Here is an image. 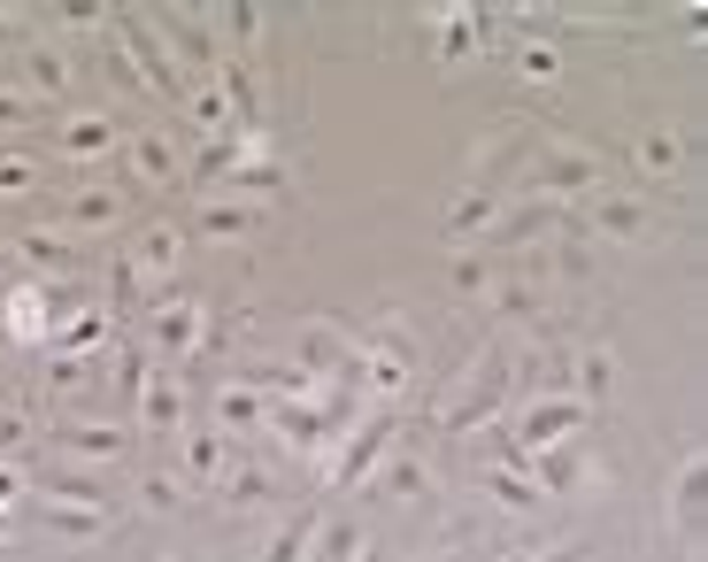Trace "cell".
I'll return each instance as SVG.
<instances>
[{"instance_id": "8992f818", "label": "cell", "mask_w": 708, "mask_h": 562, "mask_svg": "<svg viewBox=\"0 0 708 562\" xmlns=\"http://www.w3.org/2000/svg\"><path fill=\"white\" fill-rule=\"evenodd\" d=\"M478 223H493V192H462V200L447 208V239H470Z\"/></svg>"}, {"instance_id": "484cf974", "label": "cell", "mask_w": 708, "mask_h": 562, "mask_svg": "<svg viewBox=\"0 0 708 562\" xmlns=\"http://www.w3.org/2000/svg\"><path fill=\"white\" fill-rule=\"evenodd\" d=\"M192 116H200V124H223V116H231V108H223V93H216V85H208V93H192Z\"/></svg>"}, {"instance_id": "4fadbf2b", "label": "cell", "mask_w": 708, "mask_h": 562, "mask_svg": "<svg viewBox=\"0 0 708 562\" xmlns=\"http://www.w3.org/2000/svg\"><path fill=\"white\" fill-rule=\"evenodd\" d=\"M62 139H70V155H108V139H116V132H108L101 116H77V124H70Z\"/></svg>"}, {"instance_id": "d6986e66", "label": "cell", "mask_w": 708, "mask_h": 562, "mask_svg": "<svg viewBox=\"0 0 708 562\" xmlns=\"http://www.w3.org/2000/svg\"><path fill=\"white\" fill-rule=\"evenodd\" d=\"M377 447H385V424H369V431L347 447V462H340V470H347V486H354V470H369V455H377Z\"/></svg>"}, {"instance_id": "ac0fdd59", "label": "cell", "mask_w": 708, "mask_h": 562, "mask_svg": "<svg viewBox=\"0 0 708 562\" xmlns=\"http://www.w3.org/2000/svg\"><path fill=\"white\" fill-rule=\"evenodd\" d=\"M517 70H524L531 85H546V77H562V54H554V46H524V54H517Z\"/></svg>"}, {"instance_id": "9c48e42d", "label": "cell", "mask_w": 708, "mask_h": 562, "mask_svg": "<svg viewBox=\"0 0 708 562\" xmlns=\"http://www.w3.org/2000/svg\"><path fill=\"white\" fill-rule=\"evenodd\" d=\"M678 155H686V147H678L670 132H647V139H639V170H655V178H678Z\"/></svg>"}, {"instance_id": "6da1fadb", "label": "cell", "mask_w": 708, "mask_h": 562, "mask_svg": "<svg viewBox=\"0 0 708 562\" xmlns=\"http://www.w3.org/2000/svg\"><path fill=\"white\" fill-rule=\"evenodd\" d=\"M585 416H593V408H585V400H570V393H554V400H531L524 424H517L501 447H509V455H546V447H554V439H570Z\"/></svg>"}, {"instance_id": "7c38bea8", "label": "cell", "mask_w": 708, "mask_h": 562, "mask_svg": "<svg viewBox=\"0 0 708 562\" xmlns=\"http://www.w3.org/2000/svg\"><path fill=\"white\" fill-rule=\"evenodd\" d=\"M377 478H385V493H400V501H416V493H424V462H416V455H393Z\"/></svg>"}, {"instance_id": "cb8c5ba5", "label": "cell", "mask_w": 708, "mask_h": 562, "mask_svg": "<svg viewBox=\"0 0 708 562\" xmlns=\"http://www.w3.org/2000/svg\"><path fill=\"white\" fill-rule=\"evenodd\" d=\"M608 377H616V363H608V355H585V408L608 393Z\"/></svg>"}, {"instance_id": "277c9868", "label": "cell", "mask_w": 708, "mask_h": 562, "mask_svg": "<svg viewBox=\"0 0 708 562\" xmlns=\"http://www.w3.org/2000/svg\"><path fill=\"white\" fill-rule=\"evenodd\" d=\"M562 223H570V216H562L554 200H524V208H501V216H493L501 239H539V231H562Z\"/></svg>"}, {"instance_id": "f546056e", "label": "cell", "mask_w": 708, "mask_h": 562, "mask_svg": "<svg viewBox=\"0 0 708 562\" xmlns=\"http://www.w3.org/2000/svg\"><path fill=\"white\" fill-rule=\"evenodd\" d=\"M15 116H31V93H8L0 85V124H15Z\"/></svg>"}, {"instance_id": "603a6c76", "label": "cell", "mask_w": 708, "mask_h": 562, "mask_svg": "<svg viewBox=\"0 0 708 562\" xmlns=\"http://www.w3.org/2000/svg\"><path fill=\"white\" fill-rule=\"evenodd\" d=\"M163 340H170V347L192 340V301H170V309H163Z\"/></svg>"}, {"instance_id": "83f0119b", "label": "cell", "mask_w": 708, "mask_h": 562, "mask_svg": "<svg viewBox=\"0 0 708 562\" xmlns=\"http://www.w3.org/2000/svg\"><path fill=\"white\" fill-rule=\"evenodd\" d=\"M147 262H155V270H170V262H177V239H170V231H155V239H147Z\"/></svg>"}, {"instance_id": "7a4b0ae2", "label": "cell", "mask_w": 708, "mask_h": 562, "mask_svg": "<svg viewBox=\"0 0 708 562\" xmlns=\"http://www.w3.org/2000/svg\"><path fill=\"white\" fill-rule=\"evenodd\" d=\"M593 186H601V163H593V155H554V163L531 178V192H539V200H562V192H593Z\"/></svg>"}, {"instance_id": "5b68a950", "label": "cell", "mask_w": 708, "mask_h": 562, "mask_svg": "<svg viewBox=\"0 0 708 562\" xmlns=\"http://www.w3.org/2000/svg\"><path fill=\"white\" fill-rule=\"evenodd\" d=\"M701 455H694V462H686V470H678V486H670V524H678V532H694V517H701Z\"/></svg>"}, {"instance_id": "ffe728a7", "label": "cell", "mask_w": 708, "mask_h": 562, "mask_svg": "<svg viewBox=\"0 0 708 562\" xmlns=\"http://www.w3.org/2000/svg\"><path fill=\"white\" fill-rule=\"evenodd\" d=\"M31 70H39V85H46V93H62V85H70V70H62V54H54V46H31Z\"/></svg>"}, {"instance_id": "2e32d148", "label": "cell", "mask_w": 708, "mask_h": 562, "mask_svg": "<svg viewBox=\"0 0 708 562\" xmlns=\"http://www.w3.org/2000/svg\"><path fill=\"white\" fill-rule=\"evenodd\" d=\"M531 462L546 470V486H539V493H570V486H577V455H531Z\"/></svg>"}, {"instance_id": "5bb4252c", "label": "cell", "mask_w": 708, "mask_h": 562, "mask_svg": "<svg viewBox=\"0 0 708 562\" xmlns=\"http://www.w3.org/2000/svg\"><path fill=\"white\" fill-rule=\"evenodd\" d=\"M200 231H208V239H247V231H254V208H208Z\"/></svg>"}, {"instance_id": "4316f807", "label": "cell", "mask_w": 708, "mask_h": 562, "mask_svg": "<svg viewBox=\"0 0 708 562\" xmlns=\"http://www.w3.org/2000/svg\"><path fill=\"white\" fill-rule=\"evenodd\" d=\"M108 216H116L108 192H85V200H77V223H108Z\"/></svg>"}, {"instance_id": "30bf717a", "label": "cell", "mask_w": 708, "mask_h": 562, "mask_svg": "<svg viewBox=\"0 0 708 562\" xmlns=\"http://www.w3.org/2000/svg\"><path fill=\"white\" fill-rule=\"evenodd\" d=\"M62 447H77V455H116V447H124V431H116V424H70V431H62Z\"/></svg>"}, {"instance_id": "7402d4cb", "label": "cell", "mask_w": 708, "mask_h": 562, "mask_svg": "<svg viewBox=\"0 0 708 562\" xmlns=\"http://www.w3.org/2000/svg\"><path fill=\"white\" fill-rule=\"evenodd\" d=\"M309 540H316V517H301V524H293L278 548H270V562H301V548H309Z\"/></svg>"}, {"instance_id": "8fae6325", "label": "cell", "mask_w": 708, "mask_h": 562, "mask_svg": "<svg viewBox=\"0 0 708 562\" xmlns=\"http://www.w3.org/2000/svg\"><path fill=\"white\" fill-rule=\"evenodd\" d=\"M39 316H46V309H39V285H15V293H8V332H15V340H31V332H39Z\"/></svg>"}, {"instance_id": "9a60e30c", "label": "cell", "mask_w": 708, "mask_h": 562, "mask_svg": "<svg viewBox=\"0 0 708 562\" xmlns=\"http://www.w3.org/2000/svg\"><path fill=\"white\" fill-rule=\"evenodd\" d=\"M132 163H139V170H147V178H170V170H177L170 139H155V132H147V139H139V147H132Z\"/></svg>"}, {"instance_id": "f1b7e54d", "label": "cell", "mask_w": 708, "mask_h": 562, "mask_svg": "<svg viewBox=\"0 0 708 562\" xmlns=\"http://www.w3.org/2000/svg\"><path fill=\"white\" fill-rule=\"evenodd\" d=\"M501 309H509V316H531L539 301H531V285H501Z\"/></svg>"}, {"instance_id": "44dd1931", "label": "cell", "mask_w": 708, "mask_h": 562, "mask_svg": "<svg viewBox=\"0 0 708 562\" xmlns=\"http://www.w3.org/2000/svg\"><path fill=\"white\" fill-rule=\"evenodd\" d=\"M486 285H493V270L478 254H455V293H486Z\"/></svg>"}, {"instance_id": "4dcf8cb0", "label": "cell", "mask_w": 708, "mask_h": 562, "mask_svg": "<svg viewBox=\"0 0 708 562\" xmlns=\"http://www.w3.org/2000/svg\"><path fill=\"white\" fill-rule=\"evenodd\" d=\"M531 562H577V540H562V548H546V555H531Z\"/></svg>"}, {"instance_id": "52a82bcc", "label": "cell", "mask_w": 708, "mask_h": 562, "mask_svg": "<svg viewBox=\"0 0 708 562\" xmlns=\"http://www.w3.org/2000/svg\"><path fill=\"white\" fill-rule=\"evenodd\" d=\"M139 408H147V424H177V385L163 371L139 377Z\"/></svg>"}, {"instance_id": "e0dca14e", "label": "cell", "mask_w": 708, "mask_h": 562, "mask_svg": "<svg viewBox=\"0 0 708 562\" xmlns=\"http://www.w3.org/2000/svg\"><path fill=\"white\" fill-rule=\"evenodd\" d=\"M486 486H493V501H509V509H531V501H539V486L509 478V470H486Z\"/></svg>"}, {"instance_id": "d4e9b609", "label": "cell", "mask_w": 708, "mask_h": 562, "mask_svg": "<svg viewBox=\"0 0 708 562\" xmlns=\"http://www.w3.org/2000/svg\"><path fill=\"white\" fill-rule=\"evenodd\" d=\"M0 192H31V163H15V155H0Z\"/></svg>"}, {"instance_id": "d6a6232c", "label": "cell", "mask_w": 708, "mask_h": 562, "mask_svg": "<svg viewBox=\"0 0 708 562\" xmlns=\"http://www.w3.org/2000/svg\"><path fill=\"white\" fill-rule=\"evenodd\" d=\"M354 562H385V555H377V548H354Z\"/></svg>"}, {"instance_id": "ba28073f", "label": "cell", "mask_w": 708, "mask_h": 562, "mask_svg": "<svg viewBox=\"0 0 708 562\" xmlns=\"http://www.w3.org/2000/svg\"><path fill=\"white\" fill-rule=\"evenodd\" d=\"M439 54H478V15H470V8L439 15Z\"/></svg>"}, {"instance_id": "836d02e7", "label": "cell", "mask_w": 708, "mask_h": 562, "mask_svg": "<svg viewBox=\"0 0 708 562\" xmlns=\"http://www.w3.org/2000/svg\"><path fill=\"white\" fill-rule=\"evenodd\" d=\"M431 562H455V555H431Z\"/></svg>"}, {"instance_id": "3957f363", "label": "cell", "mask_w": 708, "mask_h": 562, "mask_svg": "<svg viewBox=\"0 0 708 562\" xmlns=\"http://www.w3.org/2000/svg\"><path fill=\"white\" fill-rule=\"evenodd\" d=\"M585 231H601V239H639V231H647L639 192H608V200L593 208V223H585Z\"/></svg>"}, {"instance_id": "1f68e13d", "label": "cell", "mask_w": 708, "mask_h": 562, "mask_svg": "<svg viewBox=\"0 0 708 562\" xmlns=\"http://www.w3.org/2000/svg\"><path fill=\"white\" fill-rule=\"evenodd\" d=\"M8 493H15V470H0V501H8Z\"/></svg>"}]
</instances>
